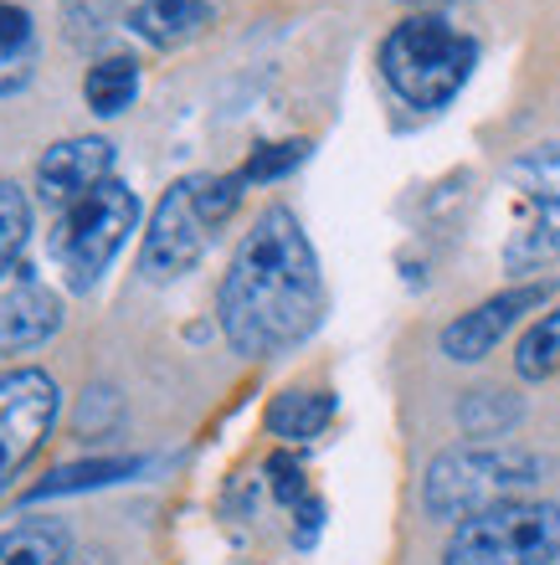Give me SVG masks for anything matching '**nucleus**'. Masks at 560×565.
Returning a JSON list of instances; mask_svg holds the SVG:
<instances>
[{
  "mask_svg": "<svg viewBox=\"0 0 560 565\" xmlns=\"http://www.w3.org/2000/svg\"><path fill=\"white\" fill-rule=\"evenodd\" d=\"M222 334L236 355L267 360L309 340L325 319V278L319 257L288 206H267L252 232L236 242L232 268L216 294Z\"/></svg>",
  "mask_w": 560,
  "mask_h": 565,
  "instance_id": "obj_1",
  "label": "nucleus"
},
{
  "mask_svg": "<svg viewBox=\"0 0 560 565\" xmlns=\"http://www.w3.org/2000/svg\"><path fill=\"white\" fill-rule=\"evenodd\" d=\"M478 67V42L437 11H416L385 31L381 77L406 108H447Z\"/></svg>",
  "mask_w": 560,
  "mask_h": 565,
  "instance_id": "obj_2",
  "label": "nucleus"
},
{
  "mask_svg": "<svg viewBox=\"0 0 560 565\" xmlns=\"http://www.w3.org/2000/svg\"><path fill=\"white\" fill-rule=\"evenodd\" d=\"M546 478V462L515 443H468L437 452L422 478V509L437 524H463L499 504H515Z\"/></svg>",
  "mask_w": 560,
  "mask_h": 565,
  "instance_id": "obj_3",
  "label": "nucleus"
},
{
  "mask_svg": "<svg viewBox=\"0 0 560 565\" xmlns=\"http://www.w3.org/2000/svg\"><path fill=\"white\" fill-rule=\"evenodd\" d=\"M134 226H139V195L124 180L108 175L104 185L77 195L52 226V263L67 273V288L88 294L93 282L108 273L118 247L129 242Z\"/></svg>",
  "mask_w": 560,
  "mask_h": 565,
  "instance_id": "obj_4",
  "label": "nucleus"
},
{
  "mask_svg": "<svg viewBox=\"0 0 560 565\" xmlns=\"http://www.w3.org/2000/svg\"><path fill=\"white\" fill-rule=\"evenodd\" d=\"M504 191L515 206L509 237H504V268L540 273L560 257V139L530 145L509 160Z\"/></svg>",
  "mask_w": 560,
  "mask_h": 565,
  "instance_id": "obj_5",
  "label": "nucleus"
},
{
  "mask_svg": "<svg viewBox=\"0 0 560 565\" xmlns=\"http://www.w3.org/2000/svg\"><path fill=\"white\" fill-rule=\"evenodd\" d=\"M560 561V504L515 499L488 514L453 524L443 565H556Z\"/></svg>",
  "mask_w": 560,
  "mask_h": 565,
  "instance_id": "obj_6",
  "label": "nucleus"
},
{
  "mask_svg": "<svg viewBox=\"0 0 560 565\" xmlns=\"http://www.w3.org/2000/svg\"><path fill=\"white\" fill-rule=\"evenodd\" d=\"M57 381L46 371H6L0 375V493L36 458L57 422Z\"/></svg>",
  "mask_w": 560,
  "mask_h": 565,
  "instance_id": "obj_7",
  "label": "nucleus"
},
{
  "mask_svg": "<svg viewBox=\"0 0 560 565\" xmlns=\"http://www.w3.org/2000/svg\"><path fill=\"white\" fill-rule=\"evenodd\" d=\"M207 242H211V226H207V216L196 211V175H186L160 195V206L149 216L145 247H139V273H145L149 282L186 278V273L201 263Z\"/></svg>",
  "mask_w": 560,
  "mask_h": 565,
  "instance_id": "obj_8",
  "label": "nucleus"
},
{
  "mask_svg": "<svg viewBox=\"0 0 560 565\" xmlns=\"http://www.w3.org/2000/svg\"><path fill=\"white\" fill-rule=\"evenodd\" d=\"M546 298H550V282H519V288H504V294L484 298L478 309L457 313L453 324L443 329V355L453 360V365H478V360H488L494 344L530 309H540Z\"/></svg>",
  "mask_w": 560,
  "mask_h": 565,
  "instance_id": "obj_9",
  "label": "nucleus"
},
{
  "mask_svg": "<svg viewBox=\"0 0 560 565\" xmlns=\"http://www.w3.org/2000/svg\"><path fill=\"white\" fill-rule=\"evenodd\" d=\"M62 329V298L36 273L15 268L0 282V355L36 350Z\"/></svg>",
  "mask_w": 560,
  "mask_h": 565,
  "instance_id": "obj_10",
  "label": "nucleus"
},
{
  "mask_svg": "<svg viewBox=\"0 0 560 565\" xmlns=\"http://www.w3.org/2000/svg\"><path fill=\"white\" fill-rule=\"evenodd\" d=\"M108 175H114V145L108 139H98V135L62 139V145H52L36 160V195H42L46 206L67 211L77 195H88Z\"/></svg>",
  "mask_w": 560,
  "mask_h": 565,
  "instance_id": "obj_11",
  "label": "nucleus"
},
{
  "mask_svg": "<svg viewBox=\"0 0 560 565\" xmlns=\"http://www.w3.org/2000/svg\"><path fill=\"white\" fill-rule=\"evenodd\" d=\"M124 21H129V31L139 42L170 52V46L196 42L216 21V11H211V0H139V6H129Z\"/></svg>",
  "mask_w": 560,
  "mask_h": 565,
  "instance_id": "obj_12",
  "label": "nucleus"
},
{
  "mask_svg": "<svg viewBox=\"0 0 560 565\" xmlns=\"http://www.w3.org/2000/svg\"><path fill=\"white\" fill-rule=\"evenodd\" d=\"M36 57H42V42H36L31 11L15 0H0V98L21 93L36 77Z\"/></svg>",
  "mask_w": 560,
  "mask_h": 565,
  "instance_id": "obj_13",
  "label": "nucleus"
},
{
  "mask_svg": "<svg viewBox=\"0 0 560 565\" xmlns=\"http://www.w3.org/2000/svg\"><path fill=\"white\" fill-rule=\"evenodd\" d=\"M73 530L62 520H21L0 530V565H67Z\"/></svg>",
  "mask_w": 560,
  "mask_h": 565,
  "instance_id": "obj_14",
  "label": "nucleus"
},
{
  "mask_svg": "<svg viewBox=\"0 0 560 565\" xmlns=\"http://www.w3.org/2000/svg\"><path fill=\"white\" fill-rule=\"evenodd\" d=\"M145 468L139 458H83V462H62L52 473L27 489V504H42V499H57V493H83V489H108V483H124Z\"/></svg>",
  "mask_w": 560,
  "mask_h": 565,
  "instance_id": "obj_15",
  "label": "nucleus"
},
{
  "mask_svg": "<svg viewBox=\"0 0 560 565\" xmlns=\"http://www.w3.org/2000/svg\"><path fill=\"white\" fill-rule=\"evenodd\" d=\"M335 422V396L329 391H283L267 406V431L283 443H309Z\"/></svg>",
  "mask_w": 560,
  "mask_h": 565,
  "instance_id": "obj_16",
  "label": "nucleus"
},
{
  "mask_svg": "<svg viewBox=\"0 0 560 565\" xmlns=\"http://www.w3.org/2000/svg\"><path fill=\"white\" fill-rule=\"evenodd\" d=\"M134 98H139V62L134 57H104L83 73V104L98 119H114V114L134 108Z\"/></svg>",
  "mask_w": 560,
  "mask_h": 565,
  "instance_id": "obj_17",
  "label": "nucleus"
},
{
  "mask_svg": "<svg viewBox=\"0 0 560 565\" xmlns=\"http://www.w3.org/2000/svg\"><path fill=\"white\" fill-rule=\"evenodd\" d=\"M519 417H525V402H519L515 391L478 386L457 396V427L468 431V437H504V431L519 427Z\"/></svg>",
  "mask_w": 560,
  "mask_h": 565,
  "instance_id": "obj_18",
  "label": "nucleus"
},
{
  "mask_svg": "<svg viewBox=\"0 0 560 565\" xmlns=\"http://www.w3.org/2000/svg\"><path fill=\"white\" fill-rule=\"evenodd\" d=\"M129 15V0H57L62 36L73 46H98Z\"/></svg>",
  "mask_w": 560,
  "mask_h": 565,
  "instance_id": "obj_19",
  "label": "nucleus"
},
{
  "mask_svg": "<svg viewBox=\"0 0 560 565\" xmlns=\"http://www.w3.org/2000/svg\"><path fill=\"white\" fill-rule=\"evenodd\" d=\"M515 371L525 375V381H550V375H560V309H550L546 319H535V324L525 329V340H519V350H515Z\"/></svg>",
  "mask_w": 560,
  "mask_h": 565,
  "instance_id": "obj_20",
  "label": "nucleus"
},
{
  "mask_svg": "<svg viewBox=\"0 0 560 565\" xmlns=\"http://www.w3.org/2000/svg\"><path fill=\"white\" fill-rule=\"evenodd\" d=\"M31 242V201L21 185L11 180H0V282L15 273L21 253H27Z\"/></svg>",
  "mask_w": 560,
  "mask_h": 565,
  "instance_id": "obj_21",
  "label": "nucleus"
},
{
  "mask_svg": "<svg viewBox=\"0 0 560 565\" xmlns=\"http://www.w3.org/2000/svg\"><path fill=\"white\" fill-rule=\"evenodd\" d=\"M304 160H309V139L257 145L247 154V164H242V180H247V185H263V180H278V175H288V170H298Z\"/></svg>",
  "mask_w": 560,
  "mask_h": 565,
  "instance_id": "obj_22",
  "label": "nucleus"
},
{
  "mask_svg": "<svg viewBox=\"0 0 560 565\" xmlns=\"http://www.w3.org/2000/svg\"><path fill=\"white\" fill-rule=\"evenodd\" d=\"M242 185H247L242 170H236V175H196V211L207 216L211 232L242 206Z\"/></svg>",
  "mask_w": 560,
  "mask_h": 565,
  "instance_id": "obj_23",
  "label": "nucleus"
},
{
  "mask_svg": "<svg viewBox=\"0 0 560 565\" xmlns=\"http://www.w3.org/2000/svg\"><path fill=\"white\" fill-rule=\"evenodd\" d=\"M118 417H124V402H118L114 386H88L83 391V402H77V437H108V431L118 427Z\"/></svg>",
  "mask_w": 560,
  "mask_h": 565,
  "instance_id": "obj_24",
  "label": "nucleus"
},
{
  "mask_svg": "<svg viewBox=\"0 0 560 565\" xmlns=\"http://www.w3.org/2000/svg\"><path fill=\"white\" fill-rule=\"evenodd\" d=\"M267 473V489H273V499L288 509H298L304 499H309V483H304V462L294 458V452H273V458L263 462Z\"/></svg>",
  "mask_w": 560,
  "mask_h": 565,
  "instance_id": "obj_25",
  "label": "nucleus"
},
{
  "mask_svg": "<svg viewBox=\"0 0 560 565\" xmlns=\"http://www.w3.org/2000/svg\"><path fill=\"white\" fill-rule=\"evenodd\" d=\"M319 530H325V499H304V504H298V524H294V545L298 551H309L314 540H319Z\"/></svg>",
  "mask_w": 560,
  "mask_h": 565,
  "instance_id": "obj_26",
  "label": "nucleus"
},
{
  "mask_svg": "<svg viewBox=\"0 0 560 565\" xmlns=\"http://www.w3.org/2000/svg\"><path fill=\"white\" fill-rule=\"evenodd\" d=\"M401 6H416V11H437V6H463V0H401Z\"/></svg>",
  "mask_w": 560,
  "mask_h": 565,
  "instance_id": "obj_27",
  "label": "nucleus"
},
{
  "mask_svg": "<svg viewBox=\"0 0 560 565\" xmlns=\"http://www.w3.org/2000/svg\"><path fill=\"white\" fill-rule=\"evenodd\" d=\"M67 565H108V561H104V555H73Z\"/></svg>",
  "mask_w": 560,
  "mask_h": 565,
  "instance_id": "obj_28",
  "label": "nucleus"
}]
</instances>
